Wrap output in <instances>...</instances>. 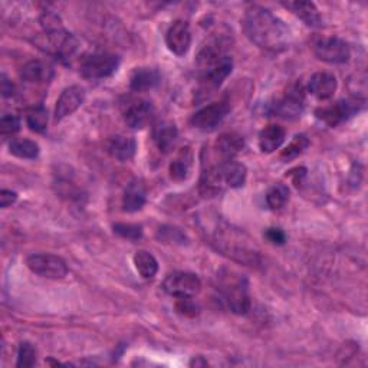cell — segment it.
<instances>
[{"label": "cell", "instance_id": "cell-20", "mask_svg": "<svg viewBox=\"0 0 368 368\" xmlns=\"http://www.w3.org/2000/svg\"><path fill=\"white\" fill-rule=\"evenodd\" d=\"M285 137H286V133L281 126H277V124L267 126L259 134V149L262 150V153L271 154L277 152L284 144Z\"/></svg>", "mask_w": 368, "mask_h": 368}, {"label": "cell", "instance_id": "cell-2", "mask_svg": "<svg viewBox=\"0 0 368 368\" xmlns=\"http://www.w3.org/2000/svg\"><path fill=\"white\" fill-rule=\"evenodd\" d=\"M248 170L244 164L232 160H222L203 170L200 179V193L205 198H212L225 189H237L246 182Z\"/></svg>", "mask_w": 368, "mask_h": 368}, {"label": "cell", "instance_id": "cell-11", "mask_svg": "<svg viewBox=\"0 0 368 368\" xmlns=\"http://www.w3.org/2000/svg\"><path fill=\"white\" fill-rule=\"evenodd\" d=\"M124 121L133 130H142L153 121L154 107L152 103L145 100H133L124 108Z\"/></svg>", "mask_w": 368, "mask_h": 368}, {"label": "cell", "instance_id": "cell-5", "mask_svg": "<svg viewBox=\"0 0 368 368\" xmlns=\"http://www.w3.org/2000/svg\"><path fill=\"white\" fill-rule=\"evenodd\" d=\"M36 45L42 51L66 62L77 55L81 43L77 36H73L72 34H68L65 29H62L45 34L42 41L36 39Z\"/></svg>", "mask_w": 368, "mask_h": 368}, {"label": "cell", "instance_id": "cell-31", "mask_svg": "<svg viewBox=\"0 0 368 368\" xmlns=\"http://www.w3.org/2000/svg\"><path fill=\"white\" fill-rule=\"evenodd\" d=\"M157 239L163 243H171V244H184L187 243L186 235L182 232V229L175 226H163L160 228L157 233Z\"/></svg>", "mask_w": 368, "mask_h": 368}, {"label": "cell", "instance_id": "cell-6", "mask_svg": "<svg viewBox=\"0 0 368 368\" xmlns=\"http://www.w3.org/2000/svg\"><path fill=\"white\" fill-rule=\"evenodd\" d=\"M27 266L35 275L46 279H64L68 275V266L65 260L51 253H35L28 256Z\"/></svg>", "mask_w": 368, "mask_h": 368}, {"label": "cell", "instance_id": "cell-4", "mask_svg": "<svg viewBox=\"0 0 368 368\" xmlns=\"http://www.w3.org/2000/svg\"><path fill=\"white\" fill-rule=\"evenodd\" d=\"M219 289L229 307V309L236 315H244L251 309V295L249 284L243 275L232 271H225L220 275Z\"/></svg>", "mask_w": 368, "mask_h": 368}, {"label": "cell", "instance_id": "cell-10", "mask_svg": "<svg viewBox=\"0 0 368 368\" xmlns=\"http://www.w3.org/2000/svg\"><path fill=\"white\" fill-rule=\"evenodd\" d=\"M229 104L226 101L213 103L202 110H199L191 117V126L200 131H213L229 114Z\"/></svg>", "mask_w": 368, "mask_h": 368}, {"label": "cell", "instance_id": "cell-29", "mask_svg": "<svg viewBox=\"0 0 368 368\" xmlns=\"http://www.w3.org/2000/svg\"><path fill=\"white\" fill-rule=\"evenodd\" d=\"M289 200V189L285 184H277L266 194V203L272 210L282 209Z\"/></svg>", "mask_w": 368, "mask_h": 368}, {"label": "cell", "instance_id": "cell-27", "mask_svg": "<svg viewBox=\"0 0 368 368\" xmlns=\"http://www.w3.org/2000/svg\"><path fill=\"white\" fill-rule=\"evenodd\" d=\"M9 152L15 157L34 160L39 156V145L28 138H15L9 144Z\"/></svg>", "mask_w": 368, "mask_h": 368}, {"label": "cell", "instance_id": "cell-17", "mask_svg": "<svg viewBox=\"0 0 368 368\" xmlns=\"http://www.w3.org/2000/svg\"><path fill=\"white\" fill-rule=\"evenodd\" d=\"M177 137H179V131L173 121L168 119L159 121L153 128V140L161 153H168L173 150Z\"/></svg>", "mask_w": 368, "mask_h": 368}, {"label": "cell", "instance_id": "cell-37", "mask_svg": "<svg viewBox=\"0 0 368 368\" xmlns=\"http://www.w3.org/2000/svg\"><path fill=\"white\" fill-rule=\"evenodd\" d=\"M266 239L274 243V244H284L286 242V235L284 233V230L281 229H277V228H271V229H267L266 233H265Z\"/></svg>", "mask_w": 368, "mask_h": 368}, {"label": "cell", "instance_id": "cell-38", "mask_svg": "<svg viewBox=\"0 0 368 368\" xmlns=\"http://www.w3.org/2000/svg\"><path fill=\"white\" fill-rule=\"evenodd\" d=\"M17 200V194L12 190H2L0 191V205H2L3 209L12 206Z\"/></svg>", "mask_w": 368, "mask_h": 368}, {"label": "cell", "instance_id": "cell-1", "mask_svg": "<svg viewBox=\"0 0 368 368\" xmlns=\"http://www.w3.org/2000/svg\"><path fill=\"white\" fill-rule=\"evenodd\" d=\"M243 31L252 43L269 52L284 51L290 41V32L284 20L262 6H252L246 10Z\"/></svg>", "mask_w": 368, "mask_h": 368}, {"label": "cell", "instance_id": "cell-8", "mask_svg": "<svg viewBox=\"0 0 368 368\" xmlns=\"http://www.w3.org/2000/svg\"><path fill=\"white\" fill-rule=\"evenodd\" d=\"M118 66V57L112 54H94L82 61L81 73L88 80H103L111 77Z\"/></svg>", "mask_w": 368, "mask_h": 368}, {"label": "cell", "instance_id": "cell-33", "mask_svg": "<svg viewBox=\"0 0 368 368\" xmlns=\"http://www.w3.org/2000/svg\"><path fill=\"white\" fill-rule=\"evenodd\" d=\"M114 232L119 235L121 237L128 239V240H138L142 237V228L140 225L133 223H115L112 226Z\"/></svg>", "mask_w": 368, "mask_h": 368}, {"label": "cell", "instance_id": "cell-14", "mask_svg": "<svg viewBox=\"0 0 368 368\" xmlns=\"http://www.w3.org/2000/svg\"><path fill=\"white\" fill-rule=\"evenodd\" d=\"M85 101V89L81 85H72L62 91L55 107V119L62 121L72 115Z\"/></svg>", "mask_w": 368, "mask_h": 368}, {"label": "cell", "instance_id": "cell-26", "mask_svg": "<svg viewBox=\"0 0 368 368\" xmlns=\"http://www.w3.org/2000/svg\"><path fill=\"white\" fill-rule=\"evenodd\" d=\"M134 266L137 272L144 279H153L159 272V262L157 259L147 251H138L134 258Z\"/></svg>", "mask_w": 368, "mask_h": 368}, {"label": "cell", "instance_id": "cell-19", "mask_svg": "<svg viewBox=\"0 0 368 368\" xmlns=\"http://www.w3.org/2000/svg\"><path fill=\"white\" fill-rule=\"evenodd\" d=\"M161 81L160 72L154 68H138L133 72L130 88L134 92H145L156 88Z\"/></svg>", "mask_w": 368, "mask_h": 368}, {"label": "cell", "instance_id": "cell-34", "mask_svg": "<svg viewBox=\"0 0 368 368\" xmlns=\"http://www.w3.org/2000/svg\"><path fill=\"white\" fill-rule=\"evenodd\" d=\"M20 130V118L15 114H5L0 119V133L2 135H12Z\"/></svg>", "mask_w": 368, "mask_h": 368}, {"label": "cell", "instance_id": "cell-30", "mask_svg": "<svg viewBox=\"0 0 368 368\" xmlns=\"http://www.w3.org/2000/svg\"><path fill=\"white\" fill-rule=\"evenodd\" d=\"M308 147H309V140L305 135H297L282 152L281 157L285 160H292V159L301 156L308 149Z\"/></svg>", "mask_w": 368, "mask_h": 368}, {"label": "cell", "instance_id": "cell-16", "mask_svg": "<svg viewBox=\"0 0 368 368\" xmlns=\"http://www.w3.org/2000/svg\"><path fill=\"white\" fill-rule=\"evenodd\" d=\"M337 88H338V81L334 73L330 72L314 73L308 84L309 92L320 101H325L332 98Z\"/></svg>", "mask_w": 368, "mask_h": 368}, {"label": "cell", "instance_id": "cell-21", "mask_svg": "<svg viewBox=\"0 0 368 368\" xmlns=\"http://www.w3.org/2000/svg\"><path fill=\"white\" fill-rule=\"evenodd\" d=\"M244 149V140L236 133L222 134L216 141V150L223 160H232Z\"/></svg>", "mask_w": 368, "mask_h": 368}, {"label": "cell", "instance_id": "cell-13", "mask_svg": "<svg viewBox=\"0 0 368 368\" xmlns=\"http://www.w3.org/2000/svg\"><path fill=\"white\" fill-rule=\"evenodd\" d=\"M165 43L171 52L177 57H184L191 45V32L186 20H176L165 34Z\"/></svg>", "mask_w": 368, "mask_h": 368}, {"label": "cell", "instance_id": "cell-35", "mask_svg": "<svg viewBox=\"0 0 368 368\" xmlns=\"http://www.w3.org/2000/svg\"><path fill=\"white\" fill-rule=\"evenodd\" d=\"M41 23H42V28L45 31V34L49 32H57V31H62V20L61 17L54 13V12H45L41 17Z\"/></svg>", "mask_w": 368, "mask_h": 368}, {"label": "cell", "instance_id": "cell-32", "mask_svg": "<svg viewBox=\"0 0 368 368\" xmlns=\"http://www.w3.org/2000/svg\"><path fill=\"white\" fill-rule=\"evenodd\" d=\"M36 364V350L31 342H22L17 351V367H34Z\"/></svg>", "mask_w": 368, "mask_h": 368}, {"label": "cell", "instance_id": "cell-39", "mask_svg": "<svg viewBox=\"0 0 368 368\" xmlns=\"http://www.w3.org/2000/svg\"><path fill=\"white\" fill-rule=\"evenodd\" d=\"M0 89H2V95L5 98L15 95V85L12 84V81L8 80L6 75H2V85H0Z\"/></svg>", "mask_w": 368, "mask_h": 368}, {"label": "cell", "instance_id": "cell-3", "mask_svg": "<svg viewBox=\"0 0 368 368\" xmlns=\"http://www.w3.org/2000/svg\"><path fill=\"white\" fill-rule=\"evenodd\" d=\"M202 89L210 92L217 89L230 75L233 61L217 43L206 46L198 58Z\"/></svg>", "mask_w": 368, "mask_h": 368}, {"label": "cell", "instance_id": "cell-22", "mask_svg": "<svg viewBox=\"0 0 368 368\" xmlns=\"http://www.w3.org/2000/svg\"><path fill=\"white\" fill-rule=\"evenodd\" d=\"M147 200V191L144 184L140 180H133L124 193V198H122V207L126 212L134 213L138 212L144 207Z\"/></svg>", "mask_w": 368, "mask_h": 368}, {"label": "cell", "instance_id": "cell-18", "mask_svg": "<svg viewBox=\"0 0 368 368\" xmlns=\"http://www.w3.org/2000/svg\"><path fill=\"white\" fill-rule=\"evenodd\" d=\"M52 77L54 69L42 61H29L20 69V78L28 84H46Z\"/></svg>", "mask_w": 368, "mask_h": 368}, {"label": "cell", "instance_id": "cell-12", "mask_svg": "<svg viewBox=\"0 0 368 368\" xmlns=\"http://www.w3.org/2000/svg\"><path fill=\"white\" fill-rule=\"evenodd\" d=\"M360 111V104L355 100H346L339 101L334 105L318 108L316 110V117L323 119L330 127H337L341 122L347 121L353 115H355Z\"/></svg>", "mask_w": 368, "mask_h": 368}, {"label": "cell", "instance_id": "cell-36", "mask_svg": "<svg viewBox=\"0 0 368 368\" xmlns=\"http://www.w3.org/2000/svg\"><path fill=\"white\" fill-rule=\"evenodd\" d=\"M176 309L184 316H196L199 314V307L191 301V298H177Z\"/></svg>", "mask_w": 368, "mask_h": 368}, {"label": "cell", "instance_id": "cell-24", "mask_svg": "<svg viewBox=\"0 0 368 368\" xmlns=\"http://www.w3.org/2000/svg\"><path fill=\"white\" fill-rule=\"evenodd\" d=\"M286 9H289L293 15L298 16L305 24L311 28L321 27V16L318 12L315 3L312 2H288L284 3Z\"/></svg>", "mask_w": 368, "mask_h": 368}, {"label": "cell", "instance_id": "cell-25", "mask_svg": "<svg viewBox=\"0 0 368 368\" xmlns=\"http://www.w3.org/2000/svg\"><path fill=\"white\" fill-rule=\"evenodd\" d=\"M193 164V154L189 147L182 149L177 157L170 164V177L175 182H184L190 176V170Z\"/></svg>", "mask_w": 368, "mask_h": 368}, {"label": "cell", "instance_id": "cell-9", "mask_svg": "<svg viewBox=\"0 0 368 368\" xmlns=\"http://www.w3.org/2000/svg\"><path fill=\"white\" fill-rule=\"evenodd\" d=\"M316 58L327 64H346L351 58V51L347 42L338 38H325L318 41L315 45Z\"/></svg>", "mask_w": 368, "mask_h": 368}, {"label": "cell", "instance_id": "cell-15", "mask_svg": "<svg viewBox=\"0 0 368 368\" xmlns=\"http://www.w3.org/2000/svg\"><path fill=\"white\" fill-rule=\"evenodd\" d=\"M304 111V95L301 89H293L288 92L282 100L272 105V114L284 119H297Z\"/></svg>", "mask_w": 368, "mask_h": 368}, {"label": "cell", "instance_id": "cell-23", "mask_svg": "<svg viewBox=\"0 0 368 368\" xmlns=\"http://www.w3.org/2000/svg\"><path fill=\"white\" fill-rule=\"evenodd\" d=\"M108 152L118 161H128L135 156L137 142L133 137L115 135L108 144Z\"/></svg>", "mask_w": 368, "mask_h": 368}, {"label": "cell", "instance_id": "cell-28", "mask_svg": "<svg viewBox=\"0 0 368 368\" xmlns=\"http://www.w3.org/2000/svg\"><path fill=\"white\" fill-rule=\"evenodd\" d=\"M47 111L42 105L32 107L27 111L28 127L35 133H43L47 127Z\"/></svg>", "mask_w": 368, "mask_h": 368}, {"label": "cell", "instance_id": "cell-7", "mask_svg": "<svg viewBox=\"0 0 368 368\" xmlns=\"http://www.w3.org/2000/svg\"><path fill=\"white\" fill-rule=\"evenodd\" d=\"M164 290L175 298H193L202 289V281L196 274L173 272L163 282Z\"/></svg>", "mask_w": 368, "mask_h": 368}]
</instances>
